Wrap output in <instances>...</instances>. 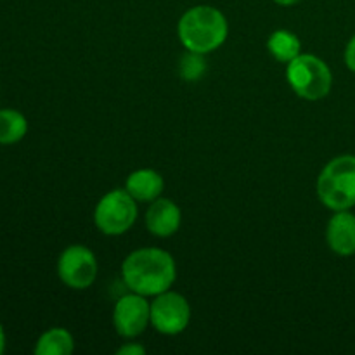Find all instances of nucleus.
<instances>
[{"label":"nucleus","mask_w":355,"mask_h":355,"mask_svg":"<svg viewBox=\"0 0 355 355\" xmlns=\"http://www.w3.org/2000/svg\"><path fill=\"white\" fill-rule=\"evenodd\" d=\"M118 355H144L146 349L137 342H127L116 350Z\"/></svg>","instance_id":"nucleus-17"},{"label":"nucleus","mask_w":355,"mask_h":355,"mask_svg":"<svg viewBox=\"0 0 355 355\" xmlns=\"http://www.w3.org/2000/svg\"><path fill=\"white\" fill-rule=\"evenodd\" d=\"M28 120L16 110H0V144H16L26 135Z\"/></svg>","instance_id":"nucleus-14"},{"label":"nucleus","mask_w":355,"mask_h":355,"mask_svg":"<svg viewBox=\"0 0 355 355\" xmlns=\"http://www.w3.org/2000/svg\"><path fill=\"white\" fill-rule=\"evenodd\" d=\"M326 245L335 255H355V214L352 210L333 211L326 224Z\"/></svg>","instance_id":"nucleus-10"},{"label":"nucleus","mask_w":355,"mask_h":355,"mask_svg":"<svg viewBox=\"0 0 355 355\" xmlns=\"http://www.w3.org/2000/svg\"><path fill=\"white\" fill-rule=\"evenodd\" d=\"M207 69V59L200 52L186 51L179 61V76L184 82H200Z\"/></svg>","instance_id":"nucleus-15"},{"label":"nucleus","mask_w":355,"mask_h":355,"mask_svg":"<svg viewBox=\"0 0 355 355\" xmlns=\"http://www.w3.org/2000/svg\"><path fill=\"white\" fill-rule=\"evenodd\" d=\"M113 326L118 336L134 340L151 326V302L148 297L128 291L113 307Z\"/></svg>","instance_id":"nucleus-8"},{"label":"nucleus","mask_w":355,"mask_h":355,"mask_svg":"<svg viewBox=\"0 0 355 355\" xmlns=\"http://www.w3.org/2000/svg\"><path fill=\"white\" fill-rule=\"evenodd\" d=\"M3 349H6V333H3L2 324H0V354L3 352Z\"/></svg>","instance_id":"nucleus-19"},{"label":"nucleus","mask_w":355,"mask_h":355,"mask_svg":"<svg viewBox=\"0 0 355 355\" xmlns=\"http://www.w3.org/2000/svg\"><path fill=\"white\" fill-rule=\"evenodd\" d=\"M121 279L128 291L155 298L172 290L177 279L175 259L163 248H137L121 263Z\"/></svg>","instance_id":"nucleus-1"},{"label":"nucleus","mask_w":355,"mask_h":355,"mask_svg":"<svg viewBox=\"0 0 355 355\" xmlns=\"http://www.w3.org/2000/svg\"><path fill=\"white\" fill-rule=\"evenodd\" d=\"M177 35L186 51L208 55L227 40V17L214 6H194L180 16Z\"/></svg>","instance_id":"nucleus-2"},{"label":"nucleus","mask_w":355,"mask_h":355,"mask_svg":"<svg viewBox=\"0 0 355 355\" xmlns=\"http://www.w3.org/2000/svg\"><path fill=\"white\" fill-rule=\"evenodd\" d=\"M322 207L331 211L355 207V155H340L322 166L315 182Z\"/></svg>","instance_id":"nucleus-3"},{"label":"nucleus","mask_w":355,"mask_h":355,"mask_svg":"<svg viewBox=\"0 0 355 355\" xmlns=\"http://www.w3.org/2000/svg\"><path fill=\"white\" fill-rule=\"evenodd\" d=\"M125 189L137 203H151L162 196L165 189V180L162 173L156 170L139 168L127 177Z\"/></svg>","instance_id":"nucleus-11"},{"label":"nucleus","mask_w":355,"mask_h":355,"mask_svg":"<svg viewBox=\"0 0 355 355\" xmlns=\"http://www.w3.org/2000/svg\"><path fill=\"white\" fill-rule=\"evenodd\" d=\"M267 51L276 61L288 64L302 54V42L293 31L276 30L267 38Z\"/></svg>","instance_id":"nucleus-12"},{"label":"nucleus","mask_w":355,"mask_h":355,"mask_svg":"<svg viewBox=\"0 0 355 355\" xmlns=\"http://www.w3.org/2000/svg\"><path fill=\"white\" fill-rule=\"evenodd\" d=\"M99 263L96 253L85 245H69L58 259V276L69 290H89L97 279Z\"/></svg>","instance_id":"nucleus-6"},{"label":"nucleus","mask_w":355,"mask_h":355,"mask_svg":"<svg viewBox=\"0 0 355 355\" xmlns=\"http://www.w3.org/2000/svg\"><path fill=\"white\" fill-rule=\"evenodd\" d=\"M189 300L177 291L168 290L151 300V326L165 336H177L187 329L191 322Z\"/></svg>","instance_id":"nucleus-7"},{"label":"nucleus","mask_w":355,"mask_h":355,"mask_svg":"<svg viewBox=\"0 0 355 355\" xmlns=\"http://www.w3.org/2000/svg\"><path fill=\"white\" fill-rule=\"evenodd\" d=\"M137 201L127 193V189H113L104 194L94 210V224L97 231L110 238L123 236L134 227L137 220Z\"/></svg>","instance_id":"nucleus-5"},{"label":"nucleus","mask_w":355,"mask_h":355,"mask_svg":"<svg viewBox=\"0 0 355 355\" xmlns=\"http://www.w3.org/2000/svg\"><path fill=\"white\" fill-rule=\"evenodd\" d=\"M144 224L149 234L155 236V238H172L173 234L179 232L180 225H182V210L173 200L159 196L158 200L149 203L148 210H146Z\"/></svg>","instance_id":"nucleus-9"},{"label":"nucleus","mask_w":355,"mask_h":355,"mask_svg":"<svg viewBox=\"0 0 355 355\" xmlns=\"http://www.w3.org/2000/svg\"><path fill=\"white\" fill-rule=\"evenodd\" d=\"M274 3H277V6L281 7H291V6H297V3H300L302 0H272Z\"/></svg>","instance_id":"nucleus-18"},{"label":"nucleus","mask_w":355,"mask_h":355,"mask_svg":"<svg viewBox=\"0 0 355 355\" xmlns=\"http://www.w3.org/2000/svg\"><path fill=\"white\" fill-rule=\"evenodd\" d=\"M286 82L300 99L321 101L331 92L333 73L321 58L302 52L286 64Z\"/></svg>","instance_id":"nucleus-4"},{"label":"nucleus","mask_w":355,"mask_h":355,"mask_svg":"<svg viewBox=\"0 0 355 355\" xmlns=\"http://www.w3.org/2000/svg\"><path fill=\"white\" fill-rule=\"evenodd\" d=\"M343 61H345L347 68L355 73V35H352V38L347 44L345 52H343Z\"/></svg>","instance_id":"nucleus-16"},{"label":"nucleus","mask_w":355,"mask_h":355,"mask_svg":"<svg viewBox=\"0 0 355 355\" xmlns=\"http://www.w3.org/2000/svg\"><path fill=\"white\" fill-rule=\"evenodd\" d=\"M75 350V338L64 328H51L42 333L35 345L37 355H71Z\"/></svg>","instance_id":"nucleus-13"}]
</instances>
